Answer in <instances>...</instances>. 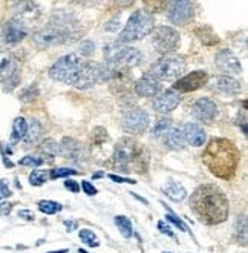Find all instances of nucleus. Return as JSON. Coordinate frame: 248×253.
<instances>
[{
	"label": "nucleus",
	"instance_id": "obj_1",
	"mask_svg": "<svg viewBox=\"0 0 248 253\" xmlns=\"http://www.w3.org/2000/svg\"><path fill=\"white\" fill-rule=\"evenodd\" d=\"M190 207L201 222L209 226L221 224L228 218L230 204L225 193L214 184L199 186L190 198Z\"/></svg>",
	"mask_w": 248,
	"mask_h": 253
},
{
	"label": "nucleus",
	"instance_id": "obj_2",
	"mask_svg": "<svg viewBox=\"0 0 248 253\" xmlns=\"http://www.w3.org/2000/svg\"><path fill=\"white\" fill-rule=\"evenodd\" d=\"M241 161V152L236 144L227 138H213L202 154L206 168L221 180H230L236 173Z\"/></svg>",
	"mask_w": 248,
	"mask_h": 253
},
{
	"label": "nucleus",
	"instance_id": "obj_3",
	"mask_svg": "<svg viewBox=\"0 0 248 253\" xmlns=\"http://www.w3.org/2000/svg\"><path fill=\"white\" fill-rule=\"evenodd\" d=\"M113 165L124 173L138 172L145 173L149 165V152L142 144L134 138L124 137L115 144L113 149Z\"/></svg>",
	"mask_w": 248,
	"mask_h": 253
},
{
	"label": "nucleus",
	"instance_id": "obj_4",
	"mask_svg": "<svg viewBox=\"0 0 248 253\" xmlns=\"http://www.w3.org/2000/svg\"><path fill=\"white\" fill-rule=\"evenodd\" d=\"M153 17L147 11H135L132 16L129 17L124 29L118 37V43H130L144 39L153 31Z\"/></svg>",
	"mask_w": 248,
	"mask_h": 253
},
{
	"label": "nucleus",
	"instance_id": "obj_5",
	"mask_svg": "<svg viewBox=\"0 0 248 253\" xmlns=\"http://www.w3.org/2000/svg\"><path fill=\"white\" fill-rule=\"evenodd\" d=\"M185 71V60L179 55H164L156 60L150 69L149 76L156 82H173Z\"/></svg>",
	"mask_w": 248,
	"mask_h": 253
},
{
	"label": "nucleus",
	"instance_id": "obj_6",
	"mask_svg": "<svg viewBox=\"0 0 248 253\" xmlns=\"http://www.w3.org/2000/svg\"><path fill=\"white\" fill-rule=\"evenodd\" d=\"M83 62L77 54H68L52 65L49 69V77L55 82H62L66 84H74L77 74L81 68Z\"/></svg>",
	"mask_w": 248,
	"mask_h": 253
},
{
	"label": "nucleus",
	"instance_id": "obj_7",
	"mask_svg": "<svg viewBox=\"0 0 248 253\" xmlns=\"http://www.w3.org/2000/svg\"><path fill=\"white\" fill-rule=\"evenodd\" d=\"M105 58L109 65H126L137 66L141 60V52L137 48L121 43H112L105 46Z\"/></svg>",
	"mask_w": 248,
	"mask_h": 253
},
{
	"label": "nucleus",
	"instance_id": "obj_8",
	"mask_svg": "<svg viewBox=\"0 0 248 253\" xmlns=\"http://www.w3.org/2000/svg\"><path fill=\"white\" fill-rule=\"evenodd\" d=\"M69 36H74V31H72L71 28H62V26H55L49 23L46 28H43L38 33H35L34 44L40 49H46V48L55 46V44L69 42L71 40Z\"/></svg>",
	"mask_w": 248,
	"mask_h": 253
},
{
	"label": "nucleus",
	"instance_id": "obj_9",
	"mask_svg": "<svg viewBox=\"0 0 248 253\" xmlns=\"http://www.w3.org/2000/svg\"><path fill=\"white\" fill-rule=\"evenodd\" d=\"M152 44L159 54H170L178 48L179 33L170 26H158L152 36Z\"/></svg>",
	"mask_w": 248,
	"mask_h": 253
},
{
	"label": "nucleus",
	"instance_id": "obj_10",
	"mask_svg": "<svg viewBox=\"0 0 248 253\" xmlns=\"http://www.w3.org/2000/svg\"><path fill=\"white\" fill-rule=\"evenodd\" d=\"M20 82L19 63L11 54H0V83L5 91H12Z\"/></svg>",
	"mask_w": 248,
	"mask_h": 253
},
{
	"label": "nucleus",
	"instance_id": "obj_11",
	"mask_svg": "<svg viewBox=\"0 0 248 253\" xmlns=\"http://www.w3.org/2000/svg\"><path fill=\"white\" fill-rule=\"evenodd\" d=\"M150 123V118L149 114L145 112L144 109H130L124 114L123 117V129L127 133H134V135H138V133H142L145 129L149 127Z\"/></svg>",
	"mask_w": 248,
	"mask_h": 253
},
{
	"label": "nucleus",
	"instance_id": "obj_12",
	"mask_svg": "<svg viewBox=\"0 0 248 253\" xmlns=\"http://www.w3.org/2000/svg\"><path fill=\"white\" fill-rule=\"evenodd\" d=\"M167 16L173 25H187L195 16V5L192 2H187V0L172 2L169 3Z\"/></svg>",
	"mask_w": 248,
	"mask_h": 253
},
{
	"label": "nucleus",
	"instance_id": "obj_13",
	"mask_svg": "<svg viewBox=\"0 0 248 253\" xmlns=\"http://www.w3.org/2000/svg\"><path fill=\"white\" fill-rule=\"evenodd\" d=\"M209 82V74L206 71H193L179 79L173 84L175 92H193L196 89L202 87Z\"/></svg>",
	"mask_w": 248,
	"mask_h": 253
},
{
	"label": "nucleus",
	"instance_id": "obj_14",
	"mask_svg": "<svg viewBox=\"0 0 248 253\" xmlns=\"http://www.w3.org/2000/svg\"><path fill=\"white\" fill-rule=\"evenodd\" d=\"M28 33H29V28H28L26 22L16 17L3 25L2 39L5 40L6 44H17L28 36Z\"/></svg>",
	"mask_w": 248,
	"mask_h": 253
},
{
	"label": "nucleus",
	"instance_id": "obj_15",
	"mask_svg": "<svg viewBox=\"0 0 248 253\" xmlns=\"http://www.w3.org/2000/svg\"><path fill=\"white\" fill-rule=\"evenodd\" d=\"M60 154L66 158L71 160L72 163H81L87 158V151L75 140L65 137L62 144H60Z\"/></svg>",
	"mask_w": 248,
	"mask_h": 253
},
{
	"label": "nucleus",
	"instance_id": "obj_16",
	"mask_svg": "<svg viewBox=\"0 0 248 253\" xmlns=\"http://www.w3.org/2000/svg\"><path fill=\"white\" fill-rule=\"evenodd\" d=\"M217 106L212 98L202 97L192 105V115L199 122H212L216 117Z\"/></svg>",
	"mask_w": 248,
	"mask_h": 253
},
{
	"label": "nucleus",
	"instance_id": "obj_17",
	"mask_svg": "<svg viewBox=\"0 0 248 253\" xmlns=\"http://www.w3.org/2000/svg\"><path fill=\"white\" fill-rule=\"evenodd\" d=\"M216 65L222 72L231 74V76H238L242 72V66L238 60V57L233 54L230 49H221L216 54Z\"/></svg>",
	"mask_w": 248,
	"mask_h": 253
},
{
	"label": "nucleus",
	"instance_id": "obj_18",
	"mask_svg": "<svg viewBox=\"0 0 248 253\" xmlns=\"http://www.w3.org/2000/svg\"><path fill=\"white\" fill-rule=\"evenodd\" d=\"M181 101V97L178 92H175L173 89H169V91L163 92L161 95H158L153 101V108L161 112V114H167V112H172L178 108Z\"/></svg>",
	"mask_w": 248,
	"mask_h": 253
},
{
	"label": "nucleus",
	"instance_id": "obj_19",
	"mask_svg": "<svg viewBox=\"0 0 248 253\" xmlns=\"http://www.w3.org/2000/svg\"><path fill=\"white\" fill-rule=\"evenodd\" d=\"M182 132H184V138L185 143H188L190 146L199 147L206 143L207 140V133L199 125L196 123H185L182 126Z\"/></svg>",
	"mask_w": 248,
	"mask_h": 253
},
{
	"label": "nucleus",
	"instance_id": "obj_20",
	"mask_svg": "<svg viewBox=\"0 0 248 253\" xmlns=\"http://www.w3.org/2000/svg\"><path fill=\"white\" fill-rule=\"evenodd\" d=\"M213 89L214 91H219L222 94H228V95H236L242 91L241 82H238L236 79H233L230 76H219L213 80Z\"/></svg>",
	"mask_w": 248,
	"mask_h": 253
},
{
	"label": "nucleus",
	"instance_id": "obj_21",
	"mask_svg": "<svg viewBox=\"0 0 248 253\" xmlns=\"http://www.w3.org/2000/svg\"><path fill=\"white\" fill-rule=\"evenodd\" d=\"M159 91H161L159 82H156L150 76H145V77L140 79L135 84V92L140 97H156Z\"/></svg>",
	"mask_w": 248,
	"mask_h": 253
},
{
	"label": "nucleus",
	"instance_id": "obj_22",
	"mask_svg": "<svg viewBox=\"0 0 248 253\" xmlns=\"http://www.w3.org/2000/svg\"><path fill=\"white\" fill-rule=\"evenodd\" d=\"M166 144L172 151H182L185 147V138L182 127H170V130L166 133Z\"/></svg>",
	"mask_w": 248,
	"mask_h": 253
},
{
	"label": "nucleus",
	"instance_id": "obj_23",
	"mask_svg": "<svg viewBox=\"0 0 248 253\" xmlns=\"http://www.w3.org/2000/svg\"><path fill=\"white\" fill-rule=\"evenodd\" d=\"M41 133H43V127L40 125L38 120H31V123L28 125L26 132H25V137L23 141L28 147H31L34 144L38 143V140L41 138Z\"/></svg>",
	"mask_w": 248,
	"mask_h": 253
},
{
	"label": "nucleus",
	"instance_id": "obj_24",
	"mask_svg": "<svg viewBox=\"0 0 248 253\" xmlns=\"http://www.w3.org/2000/svg\"><path fill=\"white\" fill-rule=\"evenodd\" d=\"M17 19L26 22V19H35L38 16V5L35 2H19L16 3Z\"/></svg>",
	"mask_w": 248,
	"mask_h": 253
},
{
	"label": "nucleus",
	"instance_id": "obj_25",
	"mask_svg": "<svg viewBox=\"0 0 248 253\" xmlns=\"http://www.w3.org/2000/svg\"><path fill=\"white\" fill-rule=\"evenodd\" d=\"M164 193L167 195V198H170L172 201H182L187 197V190L182 184L177 183V181H167L164 186Z\"/></svg>",
	"mask_w": 248,
	"mask_h": 253
},
{
	"label": "nucleus",
	"instance_id": "obj_26",
	"mask_svg": "<svg viewBox=\"0 0 248 253\" xmlns=\"http://www.w3.org/2000/svg\"><path fill=\"white\" fill-rule=\"evenodd\" d=\"M26 127H28V125H26V120L23 117H19V118L14 120V123H12V135H11V143L12 144L23 140Z\"/></svg>",
	"mask_w": 248,
	"mask_h": 253
},
{
	"label": "nucleus",
	"instance_id": "obj_27",
	"mask_svg": "<svg viewBox=\"0 0 248 253\" xmlns=\"http://www.w3.org/2000/svg\"><path fill=\"white\" fill-rule=\"evenodd\" d=\"M235 236L242 246H247V216L245 215L238 216V221L235 224Z\"/></svg>",
	"mask_w": 248,
	"mask_h": 253
},
{
	"label": "nucleus",
	"instance_id": "obj_28",
	"mask_svg": "<svg viewBox=\"0 0 248 253\" xmlns=\"http://www.w3.org/2000/svg\"><path fill=\"white\" fill-rule=\"evenodd\" d=\"M115 224L116 227L120 229L121 235L124 238H130L134 233V229H132V222H130V219L127 216H123V215H118V216H115Z\"/></svg>",
	"mask_w": 248,
	"mask_h": 253
},
{
	"label": "nucleus",
	"instance_id": "obj_29",
	"mask_svg": "<svg viewBox=\"0 0 248 253\" xmlns=\"http://www.w3.org/2000/svg\"><path fill=\"white\" fill-rule=\"evenodd\" d=\"M38 209H40V212L46 213V215H54L57 212H60L63 207H62L60 203L45 200V201H38Z\"/></svg>",
	"mask_w": 248,
	"mask_h": 253
},
{
	"label": "nucleus",
	"instance_id": "obj_30",
	"mask_svg": "<svg viewBox=\"0 0 248 253\" xmlns=\"http://www.w3.org/2000/svg\"><path fill=\"white\" fill-rule=\"evenodd\" d=\"M172 127V120L167 117L164 118H159V120L156 122V125L153 126L152 129V135L153 137H159V135H163V133H167Z\"/></svg>",
	"mask_w": 248,
	"mask_h": 253
},
{
	"label": "nucleus",
	"instance_id": "obj_31",
	"mask_svg": "<svg viewBox=\"0 0 248 253\" xmlns=\"http://www.w3.org/2000/svg\"><path fill=\"white\" fill-rule=\"evenodd\" d=\"M78 236H80V240L86 246H89V247H100L98 238H97V235L92 230H89V229H81L80 233H78Z\"/></svg>",
	"mask_w": 248,
	"mask_h": 253
},
{
	"label": "nucleus",
	"instance_id": "obj_32",
	"mask_svg": "<svg viewBox=\"0 0 248 253\" xmlns=\"http://www.w3.org/2000/svg\"><path fill=\"white\" fill-rule=\"evenodd\" d=\"M41 151L45 154H48V155H51V157H54L57 154H60V144H58L52 138H48V140H45L41 143Z\"/></svg>",
	"mask_w": 248,
	"mask_h": 253
},
{
	"label": "nucleus",
	"instance_id": "obj_33",
	"mask_svg": "<svg viewBox=\"0 0 248 253\" xmlns=\"http://www.w3.org/2000/svg\"><path fill=\"white\" fill-rule=\"evenodd\" d=\"M48 173L45 170H33V173L29 175V183L33 186H41L43 183H46Z\"/></svg>",
	"mask_w": 248,
	"mask_h": 253
},
{
	"label": "nucleus",
	"instance_id": "obj_34",
	"mask_svg": "<svg viewBox=\"0 0 248 253\" xmlns=\"http://www.w3.org/2000/svg\"><path fill=\"white\" fill-rule=\"evenodd\" d=\"M37 95H38L37 84H31V86H28L26 89H23V91H22L20 100H22V101H31V100H34Z\"/></svg>",
	"mask_w": 248,
	"mask_h": 253
},
{
	"label": "nucleus",
	"instance_id": "obj_35",
	"mask_svg": "<svg viewBox=\"0 0 248 253\" xmlns=\"http://www.w3.org/2000/svg\"><path fill=\"white\" fill-rule=\"evenodd\" d=\"M94 51H95V43L92 40H83L78 46V54L84 57H89L91 54H94Z\"/></svg>",
	"mask_w": 248,
	"mask_h": 253
},
{
	"label": "nucleus",
	"instance_id": "obj_36",
	"mask_svg": "<svg viewBox=\"0 0 248 253\" xmlns=\"http://www.w3.org/2000/svg\"><path fill=\"white\" fill-rule=\"evenodd\" d=\"M43 163H45V160L40 158V157L28 155V157H25V158H22L19 161V165H22V166H31V168H38V166L43 165Z\"/></svg>",
	"mask_w": 248,
	"mask_h": 253
},
{
	"label": "nucleus",
	"instance_id": "obj_37",
	"mask_svg": "<svg viewBox=\"0 0 248 253\" xmlns=\"http://www.w3.org/2000/svg\"><path fill=\"white\" fill-rule=\"evenodd\" d=\"M77 173V170H74V169H69V168H58V169H52L51 172H49V176L51 178H62V176H69V175H75Z\"/></svg>",
	"mask_w": 248,
	"mask_h": 253
},
{
	"label": "nucleus",
	"instance_id": "obj_38",
	"mask_svg": "<svg viewBox=\"0 0 248 253\" xmlns=\"http://www.w3.org/2000/svg\"><path fill=\"white\" fill-rule=\"evenodd\" d=\"M166 219L169 221V222H172V224H175L178 229H181L182 232H188V229H187V226L182 222V219H179L178 216H175L173 213H167L166 215Z\"/></svg>",
	"mask_w": 248,
	"mask_h": 253
},
{
	"label": "nucleus",
	"instance_id": "obj_39",
	"mask_svg": "<svg viewBox=\"0 0 248 253\" xmlns=\"http://www.w3.org/2000/svg\"><path fill=\"white\" fill-rule=\"evenodd\" d=\"M120 26H121V17L118 16V17H115V19H112L109 23H106V31H109V33H116L120 29Z\"/></svg>",
	"mask_w": 248,
	"mask_h": 253
},
{
	"label": "nucleus",
	"instance_id": "obj_40",
	"mask_svg": "<svg viewBox=\"0 0 248 253\" xmlns=\"http://www.w3.org/2000/svg\"><path fill=\"white\" fill-rule=\"evenodd\" d=\"M81 189H83V192L86 193V195H89V197H94L98 193L97 187L89 181H81Z\"/></svg>",
	"mask_w": 248,
	"mask_h": 253
},
{
	"label": "nucleus",
	"instance_id": "obj_41",
	"mask_svg": "<svg viewBox=\"0 0 248 253\" xmlns=\"http://www.w3.org/2000/svg\"><path fill=\"white\" fill-rule=\"evenodd\" d=\"M9 195H11V190H9L8 184H6V181L2 180V181H0V200H2V198H6V197H9Z\"/></svg>",
	"mask_w": 248,
	"mask_h": 253
},
{
	"label": "nucleus",
	"instance_id": "obj_42",
	"mask_svg": "<svg viewBox=\"0 0 248 253\" xmlns=\"http://www.w3.org/2000/svg\"><path fill=\"white\" fill-rule=\"evenodd\" d=\"M109 178L115 183H129V184H135L137 183L135 180H129V178H123V176H118V175H109Z\"/></svg>",
	"mask_w": 248,
	"mask_h": 253
},
{
	"label": "nucleus",
	"instance_id": "obj_43",
	"mask_svg": "<svg viewBox=\"0 0 248 253\" xmlns=\"http://www.w3.org/2000/svg\"><path fill=\"white\" fill-rule=\"evenodd\" d=\"M65 187L68 189V190H71V192H80V184L77 183V181H74V180H68L66 183H65Z\"/></svg>",
	"mask_w": 248,
	"mask_h": 253
},
{
	"label": "nucleus",
	"instance_id": "obj_44",
	"mask_svg": "<svg viewBox=\"0 0 248 253\" xmlns=\"http://www.w3.org/2000/svg\"><path fill=\"white\" fill-rule=\"evenodd\" d=\"M158 230H161L164 235L173 236V232H172V229L169 227V224H166L164 221H159V222H158Z\"/></svg>",
	"mask_w": 248,
	"mask_h": 253
},
{
	"label": "nucleus",
	"instance_id": "obj_45",
	"mask_svg": "<svg viewBox=\"0 0 248 253\" xmlns=\"http://www.w3.org/2000/svg\"><path fill=\"white\" fill-rule=\"evenodd\" d=\"M12 209V204L11 203H0V213L2 215H8Z\"/></svg>",
	"mask_w": 248,
	"mask_h": 253
},
{
	"label": "nucleus",
	"instance_id": "obj_46",
	"mask_svg": "<svg viewBox=\"0 0 248 253\" xmlns=\"http://www.w3.org/2000/svg\"><path fill=\"white\" fill-rule=\"evenodd\" d=\"M19 216L20 218H25L26 221H33L34 219V213L31 211H20L19 212Z\"/></svg>",
	"mask_w": 248,
	"mask_h": 253
},
{
	"label": "nucleus",
	"instance_id": "obj_47",
	"mask_svg": "<svg viewBox=\"0 0 248 253\" xmlns=\"http://www.w3.org/2000/svg\"><path fill=\"white\" fill-rule=\"evenodd\" d=\"M65 226L69 229V232L71 230H75L77 229V222L75 221H65Z\"/></svg>",
	"mask_w": 248,
	"mask_h": 253
},
{
	"label": "nucleus",
	"instance_id": "obj_48",
	"mask_svg": "<svg viewBox=\"0 0 248 253\" xmlns=\"http://www.w3.org/2000/svg\"><path fill=\"white\" fill-rule=\"evenodd\" d=\"M49 253H68V250H66V249H63V250H58V252H49Z\"/></svg>",
	"mask_w": 248,
	"mask_h": 253
},
{
	"label": "nucleus",
	"instance_id": "obj_49",
	"mask_svg": "<svg viewBox=\"0 0 248 253\" xmlns=\"http://www.w3.org/2000/svg\"><path fill=\"white\" fill-rule=\"evenodd\" d=\"M78 252H80V253H87V252H84V250H81V249H80Z\"/></svg>",
	"mask_w": 248,
	"mask_h": 253
},
{
	"label": "nucleus",
	"instance_id": "obj_50",
	"mask_svg": "<svg viewBox=\"0 0 248 253\" xmlns=\"http://www.w3.org/2000/svg\"><path fill=\"white\" fill-rule=\"evenodd\" d=\"M164 253H167V252H164Z\"/></svg>",
	"mask_w": 248,
	"mask_h": 253
}]
</instances>
